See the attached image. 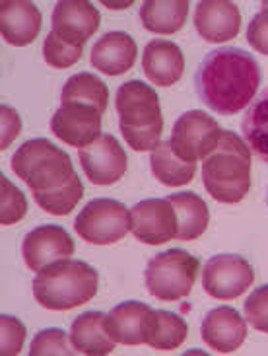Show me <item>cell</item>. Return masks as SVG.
Wrapping results in <instances>:
<instances>
[{"label": "cell", "instance_id": "cell-10", "mask_svg": "<svg viewBox=\"0 0 268 356\" xmlns=\"http://www.w3.org/2000/svg\"><path fill=\"white\" fill-rule=\"evenodd\" d=\"M99 12L87 0H60L53 10V35L70 47L84 49L99 28Z\"/></svg>", "mask_w": 268, "mask_h": 356}, {"label": "cell", "instance_id": "cell-15", "mask_svg": "<svg viewBox=\"0 0 268 356\" xmlns=\"http://www.w3.org/2000/svg\"><path fill=\"white\" fill-rule=\"evenodd\" d=\"M194 28L210 43H224L237 38L241 12L237 4L226 0H202L194 10Z\"/></svg>", "mask_w": 268, "mask_h": 356}, {"label": "cell", "instance_id": "cell-7", "mask_svg": "<svg viewBox=\"0 0 268 356\" xmlns=\"http://www.w3.org/2000/svg\"><path fill=\"white\" fill-rule=\"evenodd\" d=\"M74 230L87 243L109 245L123 240L128 230H133V218L123 202L115 199H94L78 214Z\"/></svg>", "mask_w": 268, "mask_h": 356}, {"label": "cell", "instance_id": "cell-21", "mask_svg": "<svg viewBox=\"0 0 268 356\" xmlns=\"http://www.w3.org/2000/svg\"><path fill=\"white\" fill-rule=\"evenodd\" d=\"M189 335L187 321L165 309H150L144 321L142 337L146 345L158 350H175L185 343Z\"/></svg>", "mask_w": 268, "mask_h": 356}, {"label": "cell", "instance_id": "cell-5", "mask_svg": "<svg viewBox=\"0 0 268 356\" xmlns=\"http://www.w3.org/2000/svg\"><path fill=\"white\" fill-rule=\"evenodd\" d=\"M99 277L94 267L78 259H65L39 270L33 280V296L43 308L72 309L87 304L97 294Z\"/></svg>", "mask_w": 268, "mask_h": 356}, {"label": "cell", "instance_id": "cell-14", "mask_svg": "<svg viewBox=\"0 0 268 356\" xmlns=\"http://www.w3.org/2000/svg\"><path fill=\"white\" fill-rule=\"evenodd\" d=\"M51 131L58 140L74 148H84L99 136L101 113L96 107L67 102L58 107L57 113L51 119Z\"/></svg>", "mask_w": 268, "mask_h": 356}, {"label": "cell", "instance_id": "cell-33", "mask_svg": "<svg viewBox=\"0 0 268 356\" xmlns=\"http://www.w3.org/2000/svg\"><path fill=\"white\" fill-rule=\"evenodd\" d=\"M247 41L255 51L268 57V2H262V10L251 19L247 28Z\"/></svg>", "mask_w": 268, "mask_h": 356}, {"label": "cell", "instance_id": "cell-17", "mask_svg": "<svg viewBox=\"0 0 268 356\" xmlns=\"http://www.w3.org/2000/svg\"><path fill=\"white\" fill-rule=\"evenodd\" d=\"M41 31V12L28 0L0 2V33L14 47L33 43Z\"/></svg>", "mask_w": 268, "mask_h": 356}, {"label": "cell", "instance_id": "cell-32", "mask_svg": "<svg viewBox=\"0 0 268 356\" xmlns=\"http://www.w3.org/2000/svg\"><path fill=\"white\" fill-rule=\"evenodd\" d=\"M0 327H2V356L18 355L24 341H26V327L24 323L16 318L2 316L0 318Z\"/></svg>", "mask_w": 268, "mask_h": 356}, {"label": "cell", "instance_id": "cell-27", "mask_svg": "<svg viewBox=\"0 0 268 356\" xmlns=\"http://www.w3.org/2000/svg\"><path fill=\"white\" fill-rule=\"evenodd\" d=\"M60 99H62V104L74 102V104L96 107L97 111L103 115L107 109V102H109V90H107L106 82L99 80L96 74L80 72V74L68 78L67 84L62 88Z\"/></svg>", "mask_w": 268, "mask_h": 356}, {"label": "cell", "instance_id": "cell-34", "mask_svg": "<svg viewBox=\"0 0 268 356\" xmlns=\"http://www.w3.org/2000/svg\"><path fill=\"white\" fill-rule=\"evenodd\" d=\"M0 113H2V140H0V148L6 150L12 145V140L22 131V121H19L18 113L8 106L0 107Z\"/></svg>", "mask_w": 268, "mask_h": 356}, {"label": "cell", "instance_id": "cell-2", "mask_svg": "<svg viewBox=\"0 0 268 356\" xmlns=\"http://www.w3.org/2000/svg\"><path fill=\"white\" fill-rule=\"evenodd\" d=\"M260 86L259 63L243 49H216L196 72V92L212 111L235 115L255 99Z\"/></svg>", "mask_w": 268, "mask_h": 356}, {"label": "cell", "instance_id": "cell-18", "mask_svg": "<svg viewBox=\"0 0 268 356\" xmlns=\"http://www.w3.org/2000/svg\"><path fill=\"white\" fill-rule=\"evenodd\" d=\"M142 68L146 76L156 86H173L179 82L185 70V57L179 45L165 39H152L142 55Z\"/></svg>", "mask_w": 268, "mask_h": 356}, {"label": "cell", "instance_id": "cell-22", "mask_svg": "<svg viewBox=\"0 0 268 356\" xmlns=\"http://www.w3.org/2000/svg\"><path fill=\"white\" fill-rule=\"evenodd\" d=\"M167 199L177 214V238L185 241L201 238L210 222V212L204 199L196 193H177Z\"/></svg>", "mask_w": 268, "mask_h": 356}, {"label": "cell", "instance_id": "cell-8", "mask_svg": "<svg viewBox=\"0 0 268 356\" xmlns=\"http://www.w3.org/2000/svg\"><path fill=\"white\" fill-rule=\"evenodd\" d=\"M218 121L204 113L201 109L183 113L173 127L171 148L175 154L185 162L196 164L199 160H206L214 152L221 138Z\"/></svg>", "mask_w": 268, "mask_h": 356}, {"label": "cell", "instance_id": "cell-16", "mask_svg": "<svg viewBox=\"0 0 268 356\" xmlns=\"http://www.w3.org/2000/svg\"><path fill=\"white\" fill-rule=\"evenodd\" d=\"M202 341L216 353L230 355L243 345L247 337V323L237 309L220 306L206 314L202 321Z\"/></svg>", "mask_w": 268, "mask_h": 356}, {"label": "cell", "instance_id": "cell-11", "mask_svg": "<svg viewBox=\"0 0 268 356\" xmlns=\"http://www.w3.org/2000/svg\"><path fill=\"white\" fill-rule=\"evenodd\" d=\"M82 170L96 185H113L126 172V152L113 135H99L92 145L80 148Z\"/></svg>", "mask_w": 268, "mask_h": 356}, {"label": "cell", "instance_id": "cell-4", "mask_svg": "<svg viewBox=\"0 0 268 356\" xmlns=\"http://www.w3.org/2000/svg\"><path fill=\"white\" fill-rule=\"evenodd\" d=\"M115 107L119 129L126 145L136 152L153 150L163 131L162 107L156 90L140 80H131L117 90Z\"/></svg>", "mask_w": 268, "mask_h": 356}, {"label": "cell", "instance_id": "cell-3", "mask_svg": "<svg viewBox=\"0 0 268 356\" xmlns=\"http://www.w3.org/2000/svg\"><path fill=\"white\" fill-rule=\"evenodd\" d=\"M202 181L212 199L235 204L251 189V148L231 131H224L218 146L202 160Z\"/></svg>", "mask_w": 268, "mask_h": 356}, {"label": "cell", "instance_id": "cell-29", "mask_svg": "<svg viewBox=\"0 0 268 356\" xmlns=\"http://www.w3.org/2000/svg\"><path fill=\"white\" fill-rule=\"evenodd\" d=\"M76 350L74 347H70L67 341V333L62 329H43L39 331L33 343H31V356H70L74 355Z\"/></svg>", "mask_w": 268, "mask_h": 356}, {"label": "cell", "instance_id": "cell-24", "mask_svg": "<svg viewBox=\"0 0 268 356\" xmlns=\"http://www.w3.org/2000/svg\"><path fill=\"white\" fill-rule=\"evenodd\" d=\"M189 16L187 0H148L140 8L144 28L153 33L171 35L183 28Z\"/></svg>", "mask_w": 268, "mask_h": 356}, {"label": "cell", "instance_id": "cell-6", "mask_svg": "<svg viewBox=\"0 0 268 356\" xmlns=\"http://www.w3.org/2000/svg\"><path fill=\"white\" fill-rule=\"evenodd\" d=\"M201 263L185 250L163 251L150 259L144 279L146 289L153 298L162 302H175L191 294L196 282Z\"/></svg>", "mask_w": 268, "mask_h": 356}, {"label": "cell", "instance_id": "cell-1", "mask_svg": "<svg viewBox=\"0 0 268 356\" xmlns=\"http://www.w3.org/2000/svg\"><path fill=\"white\" fill-rule=\"evenodd\" d=\"M12 170L28 185L33 199L49 214L67 216L84 197V185L70 156L47 138H33L12 156Z\"/></svg>", "mask_w": 268, "mask_h": 356}, {"label": "cell", "instance_id": "cell-31", "mask_svg": "<svg viewBox=\"0 0 268 356\" xmlns=\"http://www.w3.org/2000/svg\"><path fill=\"white\" fill-rule=\"evenodd\" d=\"M243 309H245V318L253 327L268 333V284L253 290V294L245 300Z\"/></svg>", "mask_w": 268, "mask_h": 356}, {"label": "cell", "instance_id": "cell-28", "mask_svg": "<svg viewBox=\"0 0 268 356\" xmlns=\"http://www.w3.org/2000/svg\"><path fill=\"white\" fill-rule=\"evenodd\" d=\"M28 211V201L24 197V193L19 191L8 177L0 175V222L2 226L16 224Z\"/></svg>", "mask_w": 268, "mask_h": 356}, {"label": "cell", "instance_id": "cell-30", "mask_svg": "<svg viewBox=\"0 0 268 356\" xmlns=\"http://www.w3.org/2000/svg\"><path fill=\"white\" fill-rule=\"evenodd\" d=\"M82 51L84 49L70 47L67 43H62L53 33H49L45 43H43V57H45V63L51 65L53 68H68L72 67V65H76L78 60L82 58Z\"/></svg>", "mask_w": 268, "mask_h": 356}, {"label": "cell", "instance_id": "cell-9", "mask_svg": "<svg viewBox=\"0 0 268 356\" xmlns=\"http://www.w3.org/2000/svg\"><path fill=\"white\" fill-rule=\"evenodd\" d=\"M255 282V270L241 255L210 257L202 270V286L212 298L235 300Z\"/></svg>", "mask_w": 268, "mask_h": 356}, {"label": "cell", "instance_id": "cell-12", "mask_svg": "<svg viewBox=\"0 0 268 356\" xmlns=\"http://www.w3.org/2000/svg\"><path fill=\"white\" fill-rule=\"evenodd\" d=\"M134 238L148 245H160L177 238V214L169 199H146L131 211Z\"/></svg>", "mask_w": 268, "mask_h": 356}, {"label": "cell", "instance_id": "cell-13", "mask_svg": "<svg viewBox=\"0 0 268 356\" xmlns=\"http://www.w3.org/2000/svg\"><path fill=\"white\" fill-rule=\"evenodd\" d=\"M22 253L29 269L39 273L53 263L72 257L74 241L62 226L45 224V226H37L24 238Z\"/></svg>", "mask_w": 268, "mask_h": 356}, {"label": "cell", "instance_id": "cell-23", "mask_svg": "<svg viewBox=\"0 0 268 356\" xmlns=\"http://www.w3.org/2000/svg\"><path fill=\"white\" fill-rule=\"evenodd\" d=\"M150 306L142 302H123L111 309L107 316V327L117 343L121 345H142V329L146 316L150 312Z\"/></svg>", "mask_w": 268, "mask_h": 356}, {"label": "cell", "instance_id": "cell-20", "mask_svg": "<svg viewBox=\"0 0 268 356\" xmlns=\"http://www.w3.org/2000/svg\"><path fill=\"white\" fill-rule=\"evenodd\" d=\"M70 343L76 353L106 356L115 350L117 341L107 327V316L101 312H86L72 321Z\"/></svg>", "mask_w": 268, "mask_h": 356}, {"label": "cell", "instance_id": "cell-25", "mask_svg": "<svg viewBox=\"0 0 268 356\" xmlns=\"http://www.w3.org/2000/svg\"><path fill=\"white\" fill-rule=\"evenodd\" d=\"M241 133L259 160L268 164V88L249 104L241 121Z\"/></svg>", "mask_w": 268, "mask_h": 356}, {"label": "cell", "instance_id": "cell-35", "mask_svg": "<svg viewBox=\"0 0 268 356\" xmlns=\"http://www.w3.org/2000/svg\"><path fill=\"white\" fill-rule=\"evenodd\" d=\"M267 201H268V197H267Z\"/></svg>", "mask_w": 268, "mask_h": 356}, {"label": "cell", "instance_id": "cell-26", "mask_svg": "<svg viewBox=\"0 0 268 356\" xmlns=\"http://www.w3.org/2000/svg\"><path fill=\"white\" fill-rule=\"evenodd\" d=\"M152 174L167 187L187 185L196 174V164L185 162L173 152L171 143H160L150 154Z\"/></svg>", "mask_w": 268, "mask_h": 356}, {"label": "cell", "instance_id": "cell-19", "mask_svg": "<svg viewBox=\"0 0 268 356\" xmlns=\"http://www.w3.org/2000/svg\"><path fill=\"white\" fill-rule=\"evenodd\" d=\"M138 49L125 31H109L92 49V65L109 76H121L134 67Z\"/></svg>", "mask_w": 268, "mask_h": 356}]
</instances>
